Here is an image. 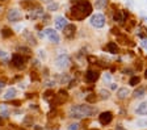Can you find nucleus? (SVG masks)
I'll list each match as a JSON object with an SVG mask.
<instances>
[{
    "mask_svg": "<svg viewBox=\"0 0 147 130\" xmlns=\"http://www.w3.org/2000/svg\"><path fill=\"white\" fill-rule=\"evenodd\" d=\"M0 124H1V116H0Z\"/></svg>",
    "mask_w": 147,
    "mask_h": 130,
    "instance_id": "nucleus-42",
    "label": "nucleus"
},
{
    "mask_svg": "<svg viewBox=\"0 0 147 130\" xmlns=\"http://www.w3.org/2000/svg\"><path fill=\"white\" fill-rule=\"evenodd\" d=\"M45 51H44V50H41V51H40V57H42V58H45Z\"/></svg>",
    "mask_w": 147,
    "mask_h": 130,
    "instance_id": "nucleus-37",
    "label": "nucleus"
},
{
    "mask_svg": "<svg viewBox=\"0 0 147 130\" xmlns=\"http://www.w3.org/2000/svg\"><path fill=\"white\" fill-rule=\"evenodd\" d=\"M16 90L15 88H8V90H7V92L4 93V99L5 100H13L16 97Z\"/></svg>",
    "mask_w": 147,
    "mask_h": 130,
    "instance_id": "nucleus-18",
    "label": "nucleus"
},
{
    "mask_svg": "<svg viewBox=\"0 0 147 130\" xmlns=\"http://www.w3.org/2000/svg\"><path fill=\"white\" fill-rule=\"evenodd\" d=\"M105 50L110 54H118L119 53L118 45H117L116 42H113V41H110V42H108L107 45H105Z\"/></svg>",
    "mask_w": 147,
    "mask_h": 130,
    "instance_id": "nucleus-12",
    "label": "nucleus"
},
{
    "mask_svg": "<svg viewBox=\"0 0 147 130\" xmlns=\"http://www.w3.org/2000/svg\"><path fill=\"white\" fill-rule=\"evenodd\" d=\"M108 5V0H95V8L96 9H104Z\"/></svg>",
    "mask_w": 147,
    "mask_h": 130,
    "instance_id": "nucleus-19",
    "label": "nucleus"
},
{
    "mask_svg": "<svg viewBox=\"0 0 147 130\" xmlns=\"http://www.w3.org/2000/svg\"><path fill=\"white\" fill-rule=\"evenodd\" d=\"M13 104H15L16 106H19L20 105V101H13Z\"/></svg>",
    "mask_w": 147,
    "mask_h": 130,
    "instance_id": "nucleus-39",
    "label": "nucleus"
},
{
    "mask_svg": "<svg viewBox=\"0 0 147 130\" xmlns=\"http://www.w3.org/2000/svg\"><path fill=\"white\" fill-rule=\"evenodd\" d=\"M135 124L138 127H147V118H138Z\"/></svg>",
    "mask_w": 147,
    "mask_h": 130,
    "instance_id": "nucleus-22",
    "label": "nucleus"
},
{
    "mask_svg": "<svg viewBox=\"0 0 147 130\" xmlns=\"http://www.w3.org/2000/svg\"><path fill=\"white\" fill-rule=\"evenodd\" d=\"M99 121H100V124L104 125V126H105V125H109L113 121V113L109 112V110L101 112L100 116H99Z\"/></svg>",
    "mask_w": 147,
    "mask_h": 130,
    "instance_id": "nucleus-7",
    "label": "nucleus"
},
{
    "mask_svg": "<svg viewBox=\"0 0 147 130\" xmlns=\"http://www.w3.org/2000/svg\"><path fill=\"white\" fill-rule=\"evenodd\" d=\"M100 77V71L97 70H88L87 72L84 74V82L88 84H92V83H96Z\"/></svg>",
    "mask_w": 147,
    "mask_h": 130,
    "instance_id": "nucleus-4",
    "label": "nucleus"
},
{
    "mask_svg": "<svg viewBox=\"0 0 147 130\" xmlns=\"http://www.w3.org/2000/svg\"><path fill=\"white\" fill-rule=\"evenodd\" d=\"M45 15V11L44 8H40V7H37V8H34V9L30 11V19L32 20H37V19H42Z\"/></svg>",
    "mask_w": 147,
    "mask_h": 130,
    "instance_id": "nucleus-11",
    "label": "nucleus"
},
{
    "mask_svg": "<svg viewBox=\"0 0 147 130\" xmlns=\"http://www.w3.org/2000/svg\"><path fill=\"white\" fill-rule=\"evenodd\" d=\"M144 77H146V79H147V68H146V70H144Z\"/></svg>",
    "mask_w": 147,
    "mask_h": 130,
    "instance_id": "nucleus-40",
    "label": "nucleus"
},
{
    "mask_svg": "<svg viewBox=\"0 0 147 130\" xmlns=\"http://www.w3.org/2000/svg\"><path fill=\"white\" fill-rule=\"evenodd\" d=\"M1 1H5V0H1Z\"/></svg>",
    "mask_w": 147,
    "mask_h": 130,
    "instance_id": "nucleus-44",
    "label": "nucleus"
},
{
    "mask_svg": "<svg viewBox=\"0 0 147 130\" xmlns=\"http://www.w3.org/2000/svg\"><path fill=\"white\" fill-rule=\"evenodd\" d=\"M129 95H130V91H129V88H126V87L118 88V91H117V93H116L117 99H119V100H125V99H128Z\"/></svg>",
    "mask_w": 147,
    "mask_h": 130,
    "instance_id": "nucleus-13",
    "label": "nucleus"
},
{
    "mask_svg": "<svg viewBox=\"0 0 147 130\" xmlns=\"http://www.w3.org/2000/svg\"><path fill=\"white\" fill-rule=\"evenodd\" d=\"M141 46L143 47L144 51H147V38H142L141 40Z\"/></svg>",
    "mask_w": 147,
    "mask_h": 130,
    "instance_id": "nucleus-31",
    "label": "nucleus"
},
{
    "mask_svg": "<svg viewBox=\"0 0 147 130\" xmlns=\"http://www.w3.org/2000/svg\"><path fill=\"white\" fill-rule=\"evenodd\" d=\"M12 63L16 68H24V66H25V58H24L21 54H13Z\"/></svg>",
    "mask_w": 147,
    "mask_h": 130,
    "instance_id": "nucleus-9",
    "label": "nucleus"
},
{
    "mask_svg": "<svg viewBox=\"0 0 147 130\" xmlns=\"http://www.w3.org/2000/svg\"><path fill=\"white\" fill-rule=\"evenodd\" d=\"M13 34V32L11 30V29H8V28H4L3 30H1V36H3L4 38H8V37H11Z\"/></svg>",
    "mask_w": 147,
    "mask_h": 130,
    "instance_id": "nucleus-24",
    "label": "nucleus"
},
{
    "mask_svg": "<svg viewBox=\"0 0 147 130\" xmlns=\"http://www.w3.org/2000/svg\"><path fill=\"white\" fill-rule=\"evenodd\" d=\"M17 51L21 54H26V55L30 54V49H29V47H25V46H19L17 47Z\"/></svg>",
    "mask_w": 147,
    "mask_h": 130,
    "instance_id": "nucleus-23",
    "label": "nucleus"
},
{
    "mask_svg": "<svg viewBox=\"0 0 147 130\" xmlns=\"http://www.w3.org/2000/svg\"><path fill=\"white\" fill-rule=\"evenodd\" d=\"M38 36H40L41 38H45V37H46V36H45V33H44V32H40V33H38Z\"/></svg>",
    "mask_w": 147,
    "mask_h": 130,
    "instance_id": "nucleus-35",
    "label": "nucleus"
},
{
    "mask_svg": "<svg viewBox=\"0 0 147 130\" xmlns=\"http://www.w3.org/2000/svg\"><path fill=\"white\" fill-rule=\"evenodd\" d=\"M42 1H45V3H50V1H53V0H42Z\"/></svg>",
    "mask_w": 147,
    "mask_h": 130,
    "instance_id": "nucleus-41",
    "label": "nucleus"
},
{
    "mask_svg": "<svg viewBox=\"0 0 147 130\" xmlns=\"http://www.w3.org/2000/svg\"><path fill=\"white\" fill-rule=\"evenodd\" d=\"M92 13V5L88 0H74L71 7V15L75 20H83Z\"/></svg>",
    "mask_w": 147,
    "mask_h": 130,
    "instance_id": "nucleus-1",
    "label": "nucleus"
},
{
    "mask_svg": "<svg viewBox=\"0 0 147 130\" xmlns=\"http://www.w3.org/2000/svg\"><path fill=\"white\" fill-rule=\"evenodd\" d=\"M22 17V13L20 12L19 9H16V8H12V9L8 11V13H7V19L9 20L11 22H17L20 21Z\"/></svg>",
    "mask_w": 147,
    "mask_h": 130,
    "instance_id": "nucleus-6",
    "label": "nucleus"
},
{
    "mask_svg": "<svg viewBox=\"0 0 147 130\" xmlns=\"http://www.w3.org/2000/svg\"><path fill=\"white\" fill-rule=\"evenodd\" d=\"M45 36H46L49 40L51 41L53 43H59V41H60V37L58 36V33H56L54 29H51V28H47V29H45Z\"/></svg>",
    "mask_w": 147,
    "mask_h": 130,
    "instance_id": "nucleus-8",
    "label": "nucleus"
},
{
    "mask_svg": "<svg viewBox=\"0 0 147 130\" xmlns=\"http://www.w3.org/2000/svg\"><path fill=\"white\" fill-rule=\"evenodd\" d=\"M3 88H4V83H1V82H0V91L3 90Z\"/></svg>",
    "mask_w": 147,
    "mask_h": 130,
    "instance_id": "nucleus-38",
    "label": "nucleus"
},
{
    "mask_svg": "<svg viewBox=\"0 0 147 130\" xmlns=\"http://www.w3.org/2000/svg\"><path fill=\"white\" fill-rule=\"evenodd\" d=\"M58 8H59V4L58 3H50L47 5V9L50 11V12H55V11H58Z\"/></svg>",
    "mask_w": 147,
    "mask_h": 130,
    "instance_id": "nucleus-26",
    "label": "nucleus"
},
{
    "mask_svg": "<svg viewBox=\"0 0 147 130\" xmlns=\"http://www.w3.org/2000/svg\"><path fill=\"white\" fill-rule=\"evenodd\" d=\"M105 22H107V19L103 13H95V15L91 16V25L96 29H101L105 26Z\"/></svg>",
    "mask_w": 147,
    "mask_h": 130,
    "instance_id": "nucleus-3",
    "label": "nucleus"
},
{
    "mask_svg": "<svg viewBox=\"0 0 147 130\" xmlns=\"http://www.w3.org/2000/svg\"><path fill=\"white\" fill-rule=\"evenodd\" d=\"M100 95H101V99L103 100H108L110 97V92L107 90H101L100 91Z\"/></svg>",
    "mask_w": 147,
    "mask_h": 130,
    "instance_id": "nucleus-27",
    "label": "nucleus"
},
{
    "mask_svg": "<svg viewBox=\"0 0 147 130\" xmlns=\"http://www.w3.org/2000/svg\"><path fill=\"white\" fill-rule=\"evenodd\" d=\"M105 82H107V83H109L110 82V75L109 74H107L105 76H104V83H105Z\"/></svg>",
    "mask_w": 147,
    "mask_h": 130,
    "instance_id": "nucleus-33",
    "label": "nucleus"
},
{
    "mask_svg": "<svg viewBox=\"0 0 147 130\" xmlns=\"http://www.w3.org/2000/svg\"><path fill=\"white\" fill-rule=\"evenodd\" d=\"M146 21H147V19H146Z\"/></svg>",
    "mask_w": 147,
    "mask_h": 130,
    "instance_id": "nucleus-45",
    "label": "nucleus"
},
{
    "mask_svg": "<svg viewBox=\"0 0 147 130\" xmlns=\"http://www.w3.org/2000/svg\"><path fill=\"white\" fill-rule=\"evenodd\" d=\"M79 126H80V125H79L78 122H74V124H71L68 126V130H79Z\"/></svg>",
    "mask_w": 147,
    "mask_h": 130,
    "instance_id": "nucleus-30",
    "label": "nucleus"
},
{
    "mask_svg": "<svg viewBox=\"0 0 147 130\" xmlns=\"http://www.w3.org/2000/svg\"><path fill=\"white\" fill-rule=\"evenodd\" d=\"M54 22H55V28L59 29V30H63V29H64V26L68 24V22H67V20L64 19L63 16H59V17H56Z\"/></svg>",
    "mask_w": 147,
    "mask_h": 130,
    "instance_id": "nucleus-14",
    "label": "nucleus"
},
{
    "mask_svg": "<svg viewBox=\"0 0 147 130\" xmlns=\"http://www.w3.org/2000/svg\"><path fill=\"white\" fill-rule=\"evenodd\" d=\"M46 86L50 87V88H53V87L55 86V82H54V80H53V82H51V80H47V82H46Z\"/></svg>",
    "mask_w": 147,
    "mask_h": 130,
    "instance_id": "nucleus-32",
    "label": "nucleus"
},
{
    "mask_svg": "<svg viewBox=\"0 0 147 130\" xmlns=\"http://www.w3.org/2000/svg\"><path fill=\"white\" fill-rule=\"evenodd\" d=\"M97 112L95 106L87 105V104H79V105H74L70 108V117L72 118H84V117H91Z\"/></svg>",
    "mask_w": 147,
    "mask_h": 130,
    "instance_id": "nucleus-2",
    "label": "nucleus"
},
{
    "mask_svg": "<svg viewBox=\"0 0 147 130\" xmlns=\"http://www.w3.org/2000/svg\"><path fill=\"white\" fill-rule=\"evenodd\" d=\"M133 96H134V99H143L146 96V88L144 87H138L133 93Z\"/></svg>",
    "mask_w": 147,
    "mask_h": 130,
    "instance_id": "nucleus-17",
    "label": "nucleus"
},
{
    "mask_svg": "<svg viewBox=\"0 0 147 130\" xmlns=\"http://www.w3.org/2000/svg\"><path fill=\"white\" fill-rule=\"evenodd\" d=\"M113 21L117 24H122L125 21V16H124V11H116L113 13Z\"/></svg>",
    "mask_w": 147,
    "mask_h": 130,
    "instance_id": "nucleus-15",
    "label": "nucleus"
},
{
    "mask_svg": "<svg viewBox=\"0 0 147 130\" xmlns=\"http://www.w3.org/2000/svg\"><path fill=\"white\" fill-rule=\"evenodd\" d=\"M75 33H76V26L74 24H67L66 26H64V29H63V36L66 38H68V40L74 38Z\"/></svg>",
    "mask_w": 147,
    "mask_h": 130,
    "instance_id": "nucleus-10",
    "label": "nucleus"
},
{
    "mask_svg": "<svg viewBox=\"0 0 147 130\" xmlns=\"http://www.w3.org/2000/svg\"><path fill=\"white\" fill-rule=\"evenodd\" d=\"M44 97H45V99H46V100H49V99H50V97H53V99H54V97H55V96H54V92H53V90H49V91H46V92H45V95H44Z\"/></svg>",
    "mask_w": 147,
    "mask_h": 130,
    "instance_id": "nucleus-29",
    "label": "nucleus"
},
{
    "mask_svg": "<svg viewBox=\"0 0 147 130\" xmlns=\"http://www.w3.org/2000/svg\"><path fill=\"white\" fill-rule=\"evenodd\" d=\"M70 82H71V76H70V75H67V74H64V76L60 77V83H62V84L70 83Z\"/></svg>",
    "mask_w": 147,
    "mask_h": 130,
    "instance_id": "nucleus-28",
    "label": "nucleus"
},
{
    "mask_svg": "<svg viewBox=\"0 0 147 130\" xmlns=\"http://www.w3.org/2000/svg\"><path fill=\"white\" fill-rule=\"evenodd\" d=\"M0 116L1 117H8L9 116V109L5 104H0Z\"/></svg>",
    "mask_w": 147,
    "mask_h": 130,
    "instance_id": "nucleus-20",
    "label": "nucleus"
},
{
    "mask_svg": "<svg viewBox=\"0 0 147 130\" xmlns=\"http://www.w3.org/2000/svg\"><path fill=\"white\" fill-rule=\"evenodd\" d=\"M141 83V77L138 76V75H134V76H132L130 77V80H129V84L132 87H135L137 84H139Z\"/></svg>",
    "mask_w": 147,
    "mask_h": 130,
    "instance_id": "nucleus-21",
    "label": "nucleus"
},
{
    "mask_svg": "<svg viewBox=\"0 0 147 130\" xmlns=\"http://www.w3.org/2000/svg\"><path fill=\"white\" fill-rule=\"evenodd\" d=\"M92 130H99V129H92Z\"/></svg>",
    "mask_w": 147,
    "mask_h": 130,
    "instance_id": "nucleus-43",
    "label": "nucleus"
},
{
    "mask_svg": "<svg viewBox=\"0 0 147 130\" xmlns=\"http://www.w3.org/2000/svg\"><path fill=\"white\" fill-rule=\"evenodd\" d=\"M97 100V96L95 95V93H91V95H88L87 97H85V101L89 102V104H92V102H96Z\"/></svg>",
    "mask_w": 147,
    "mask_h": 130,
    "instance_id": "nucleus-25",
    "label": "nucleus"
},
{
    "mask_svg": "<svg viewBox=\"0 0 147 130\" xmlns=\"http://www.w3.org/2000/svg\"><path fill=\"white\" fill-rule=\"evenodd\" d=\"M68 65H70V59H68V55H67V54H60V55L55 59V67L59 68V70L67 68Z\"/></svg>",
    "mask_w": 147,
    "mask_h": 130,
    "instance_id": "nucleus-5",
    "label": "nucleus"
},
{
    "mask_svg": "<svg viewBox=\"0 0 147 130\" xmlns=\"http://www.w3.org/2000/svg\"><path fill=\"white\" fill-rule=\"evenodd\" d=\"M135 113H137V115H139V116L147 115V101L141 102V104L137 106V109H135Z\"/></svg>",
    "mask_w": 147,
    "mask_h": 130,
    "instance_id": "nucleus-16",
    "label": "nucleus"
},
{
    "mask_svg": "<svg viewBox=\"0 0 147 130\" xmlns=\"http://www.w3.org/2000/svg\"><path fill=\"white\" fill-rule=\"evenodd\" d=\"M7 57V53L4 51V50H0V58H5Z\"/></svg>",
    "mask_w": 147,
    "mask_h": 130,
    "instance_id": "nucleus-34",
    "label": "nucleus"
},
{
    "mask_svg": "<svg viewBox=\"0 0 147 130\" xmlns=\"http://www.w3.org/2000/svg\"><path fill=\"white\" fill-rule=\"evenodd\" d=\"M110 88H112V90H117V84L112 83V86H110Z\"/></svg>",
    "mask_w": 147,
    "mask_h": 130,
    "instance_id": "nucleus-36",
    "label": "nucleus"
}]
</instances>
